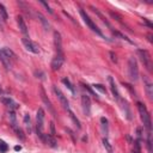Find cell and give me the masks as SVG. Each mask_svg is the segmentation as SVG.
<instances>
[{
    "label": "cell",
    "mask_w": 153,
    "mask_h": 153,
    "mask_svg": "<svg viewBox=\"0 0 153 153\" xmlns=\"http://www.w3.org/2000/svg\"><path fill=\"white\" fill-rule=\"evenodd\" d=\"M136 105H138V110H139V114H140L141 121L143 122L145 128L147 129V132H151L152 122H151V115H149V113H148L147 108H146L142 103H140V102H138V104H136Z\"/></svg>",
    "instance_id": "cell-1"
},
{
    "label": "cell",
    "mask_w": 153,
    "mask_h": 153,
    "mask_svg": "<svg viewBox=\"0 0 153 153\" xmlns=\"http://www.w3.org/2000/svg\"><path fill=\"white\" fill-rule=\"evenodd\" d=\"M128 74L132 82H136L139 78V67L135 57H129L128 60Z\"/></svg>",
    "instance_id": "cell-2"
},
{
    "label": "cell",
    "mask_w": 153,
    "mask_h": 153,
    "mask_svg": "<svg viewBox=\"0 0 153 153\" xmlns=\"http://www.w3.org/2000/svg\"><path fill=\"white\" fill-rule=\"evenodd\" d=\"M79 13H80V16H82V18H83V21L85 22V24L92 30V31H95L97 35H99V36H103V34H102V31L98 29V26L92 22V19L89 17V15L85 12V10H83V9H80L79 10Z\"/></svg>",
    "instance_id": "cell-3"
},
{
    "label": "cell",
    "mask_w": 153,
    "mask_h": 153,
    "mask_svg": "<svg viewBox=\"0 0 153 153\" xmlns=\"http://www.w3.org/2000/svg\"><path fill=\"white\" fill-rule=\"evenodd\" d=\"M43 128H44V110L40 108L36 115V130L40 138L43 135Z\"/></svg>",
    "instance_id": "cell-4"
},
{
    "label": "cell",
    "mask_w": 153,
    "mask_h": 153,
    "mask_svg": "<svg viewBox=\"0 0 153 153\" xmlns=\"http://www.w3.org/2000/svg\"><path fill=\"white\" fill-rule=\"evenodd\" d=\"M22 42H23V44H24V47H25V49H26L28 51H30V53H32V54H40V53H41L40 46H38L36 42L31 41L29 37H23V38H22Z\"/></svg>",
    "instance_id": "cell-5"
},
{
    "label": "cell",
    "mask_w": 153,
    "mask_h": 153,
    "mask_svg": "<svg viewBox=\"0 0 153 153\" xmlns=\"http://www.w3.org/2000/svg\"><path fill=\"white\" fill-rule=\"evenodd\" d=\"M138 55L141 62L143 63V66L147 68V71H152V59H151L149 53L143 49H138Z\"/></svg>",
    "instance_id": "cell-6"
},
{
    "label": "cell",
    "mask_w": 153,
    "mask_h": 153,
    "mask_svg": "<svg viewBox=\"0 0 153 153\" xmlns=\"http://www.w3.org/2000/svg\"><path fill=\"white\" fill-rule=\"evenodd\" d=\"M53 91H54V93L56 95V97H57V99L60 101V103H61V105L63 107V109L68 110V109H69V104H68V101H67L66 96H65V95L61 92V90H60V89H57L56 86H54V88H53Z\"/></svg>",
    "instance_id": "cell-7"
},
{
    "label": "cell",
    "mask_w": 153,
    "mask_h": 153,
    "mask_svg": "<svg viewBox=\"0 0 153 153\" xmlns=\"http://www.w3.org/2000/svg\"><path fill=\"white\" fill-rule=\"evenodd\" d=\"M82 107H83L84 114L86 116H90V114H91V99L88 95L82 96Z\"/></svg>",
    "instance_id": "cell-8"
},
{
    "label": "cell",
    "mask_w": 153,
    "mask_h": 153,
    "mask_svg": "<svg viewBox=\"0 0 153 153\" xmlns=\"http://www.w3.org/2000/svg\"><path fill=\"white\" fill-rule=\"evenodd\" d=\"M63 62H65L63 54H56V56L51 61V69L53 71H59L61 68V66L63 65Z\"/></svg>",
    "instance_id": "cell-9"
},
{
    "label": "cell",
    "mask_w": 153,
    "mask_h": 153,
    "mask_svg": "<svg viewBox=\"0 0 153 153\" xmlns=\"http://www.w3.org/2000/svg\"><path fill=\"white\" fill-rule=\"evenodd\" d=\"M108 83H109V88H110V91H111V93H113V97L118 102L121 98H120V93H118L116 83H115V80H114L113 76H108Z\"/></svg>",
    "instance_id": "cell-10"
},
{
    "label": "cell",
    "mask_w": 153,
    "mask_h": 153,
    "mask_svg": "<svg viewBox=\"0 0 153 153\" xmlns=\"http://www.w3.org/2000/svg\"><path fill=\"white\" fill-rule=\"evenodd\" d=\"M1 102H3V104L4 105H6L10 110H17L18 108H19V104L18 103H16L12 98H10V97H1Z\"/></svg>",
    "instance_id": "cell-11"
},
{
    "label": "cell",
    "mask_w": 153,
    "mask_h": 153,
    "mask_svg": "<svg viewBox=\"0 0 153 153\" xmlns=\"http://www.w3.org/2000/svg\"><path fill=\"white\" fill-rule=\"evenodd\" d=\"M143 86L146 89V93L148 96L149 99L153 98V84L151 83V80L147 78V76H143Z\"/></svg>",
    "instance_id": "cell-12"
},
{
    "label": "cell",
    "mask_w": 153,
    "mask_h": 153,
    "mask_svg": "<svg viewBox=\"0 0 153 153\" xmlns=\"http://www.w3.org/2000/svg\"><path fill=\"white\" fill-rule=\"evenodd\" d=\"M17 23H18V26H19V30L26 37L29 35V30H28V26H26V23L24 21V18L22 16H18L17 17Z\"/></svg>",
    "instance_id": "cell-13"
},
{
    "label": "cell",
    "mask_w": 153,
    "mask_h": 153,
    "mask_svg": "<svg viewBox=\"0 0 153 153\" xmlns=\"http://www.w3.org/2000/svg\"><path fill=\"white\" fill-rule=\"evenodd\" d=\"M54 43H55L56 53L57 54H63L62 53V40H61V35L57 31L54 32Z\"/></svg>",
    "instance_id": "cell-14"
},
{
    "label": "cell",
    "mask_w": 153,
    "mask_h": 153,
    "mask_svg": "<svg viewBox=\"0 0 153 153\" xmlns=\"http://www.w3.org/2000/svg\"><path fill=\"white\" fill-rule=\"evenodd\" d=\"M41 98H42V101L44 102V104L47 105V108H48V110L51 113V115L55 117L56 115H55V110H54V108H53V104H51V102L49 101V98H47V96H46V92H44V90L43 89H41Z\"/></svg>",
    "instance_id": "cell-15"
},
{
    "label": "cell",
    "mask_w": 153,
    "mask_h": 153,
    "mask_svg": "<svg viewBox=\"0 0 153 153\" xmlns=\"http://www.w3.org/2000/svg\"><path fill=\"white\" fill-rule=\"evenodd\" d=\"M41 139L43 140V142H44L46 145H49L50 147H56V146H57V142H56V140L54 139V136H53V135L43 134V135L41 136Z\"/></svg>",
    "instance_id": "cell-16"
},
{
    "label": "cell",
    "mask_w": 153,
    "mask_h": 153,
    "mask_svg": "<svg viewBox=\"0 0 153 153\" xmlns=\"http://www.w3.org/2000/svg\"><path fill=\"white\" fill-rule=\"evenodd\" d=\"M118 103H121L122 104V109H123V111H124V114H126V116H127V118L128 120H132V114H130V110H129V107H128V104H127V102L126 101H123V99H120L118 101Z\"/></svg>",
    "instance_id": "cell-17"
},
{
    "label": "cell",
    "mask_w": 153,
    "mask_h": 153,
    "mask_svg": "<svg viewBox=\"0 0 153 153\" xmlns=\"http://www.w3.org/2000/svg\"><path fill=\"white\" fill-rule=\"evenodd\" d=\"M67 113H68V115H69L71 120L73 121V123L76 126V128H78V129H80V128H82V126H80V121H79L78 118H76V116L73 114V111H72L71 109H68V110H67Z\"/></svg>",
    "instance_id": "cell-18"
},
{
    "label": "cell",
    "mask_w": 153,
    "mask_h": 153,
    "mask_svg": "<svg viewBox=\"0 0 153 153\" xmlns=\"http://www.w3.org/2000/svg\"><path fill=\"white\" fill-rule=\"evenodd\" d=\"M0 61H1L3 63H4V66L6 67V68H10L11 67V61L5 56V54L3 53V50L0 49Z\"/></svg>",
    "instance_id": "cell-19"
},
{
    "label": "cell",
    "mask_w": 153,
    "mask_h": 153,
    "mask_svg": "<svg viewBox=\"0 0 153 153\" xmlns=\"http://www.w3.org/2000/svg\"><path fill=\"white\" fill-rule=\"evenodd\" d=\"M3 53L5 54V56L11 61V60H16V54L10 49V48H3Z\"/></svg>",
    "instance_id": "cell-20"
},
{
    "label": "cell",
    "mask_w": 153,
    "mask_h": 153,
    "mask_svg": "<svg viewBox=\"0 0 153 153\" xmlns=\"http://www.w3.org/2000/svg\"><path fill=\"white\" fill-rule=\"evenodd\" d=\"M37 17H38V19H40V22L42 23V25H43V28H44V30H49V28H50V25H49V23H48V21L46 19V17L42 15V13H37Z\"/></svg>",
    "instance_id": "cell-21"
},
{
    "label": "cell",
    "mask_w": 153,
    "mask_h": 153,
    "mask_svg": "<svg viewBox=\"0 0 153 153\" xmlns=\"http://www.w3.org/2000/svg\"><path fill=\"white\" fill-rule=\"evenodd\" d=\"M9 118H10L11 127H12V128L17 127V118H16V114H15L13 110H10V111H9Z\"/></svg>",
    "instance_id": "cell-22"
},
{
    "label": "cell",
    "mask_w": 153,
    "mask_h": 153,
    "mask_svg": "<svg viewBox=\"0 0 153 153\" xmlns=\"http://www.w3.org/2000/svg\"><path fill=\"white\" fill-rule=\"evenodd\" d=\"M0 17L3 18V21L4 22H6L7 19H9V15H7V10H6V7L0 3Z\"/></svg>",
    "instance_id": "cell-23"
},
{
    "label": "cell",
    "mask_w": 153,
    "mask_h": 153,
    "mask_svg": "<svg viewBox=\"0 0 153 153\" xmlns=\"http://www.w3.org/2000/svg\"><path fill=\"white\" fill-rule=\"evenodd\" d=\"M103 146L105 147V149H107V152H108V153H114L113 146H111V143L109 142V140H108L107 138H104V139H103Z\"/></svg>",
    "instance_id": "cell-24"
},
{
    "label": "cell",
    "mask_w": 153,
    "mask_h": 153,
    "mask_svg": "<svg viewBox=\"0 0 153 153\" xmlns=\"http://www.w3.org/2000/svg\"><path fill=\"white\" fill-rule=\"evenodd\" d=\"M62 83L67 86V89H68L73 95L75 93V90H74V88H73V85L71 84V82H69V79H68V78H63V79H62Z\"/></svg>",
    "instance_id": "cell-25"
},
{
    "label": "cell",
    "mask_w": 153,
    "mask_h": 153,
    "mask_svg": "<svg viewBox=\"0 0 153 153\" xmlns=\"http://www.w3.org/2000/svg\"><path fill=\"white\" fill-rule=\"evenodd\" d=\"M24 124H25L26 129H28L29 133H30V132H31V120H30V115H29V114H26V115L24 116Z\"/></svg>",
    "instance_id": "cell-26"
},
{
    "label": "cell",
    "mask_w": 153,
    "mask_h": 153,
    "mask_svg": "<svg viewBox=\"0 0 153 153\" xmlns=\"http://www.w3.org/2000/svg\"><path fill=\"white\" fill-rule=\"evenodd\" d=\"M147 148H148V152L151 153L152 152V134H151V132H147Z\"/></svg>",
    "instance_id": "cell-27"
},
{
    "label": "cell",
    "mask_w": 153,
    "mask_h": 153,
    "mask_svg": "<svg viewBox=\"0 0 153 153\" xmlns=\"http://www.w3.org/2000/svg\"><path fill=\"white\" fill-rule=\"evenodd\" d=\"M7 149H9L7 143H6L4 140L0 139V152H1V153H5V152H7Z\"/></svg>",
    "instance_id": "cell-28"
},
{
    "label": "cell",
    "mask_w": 153,
    "mask_h": 153,
    "mask_svg": "<svg viewBox=\"0 0 153 153\" xmlns=\"http://www.w3.org/2000/svg\"><path fill=\"white\" fill-rule=\"evenodd\" d=\"M83 88H84L85 90H88V91H89V93H90L91 96H93L95 98H98V96H97V95L93 92V90L90 88V85H88V84H83Z\"/></svg>",
    "instance_id": "cell-29"
},
{
    "label": "cell",
    "mask_w": 153,
    "mask_h": 153,
    "mask_svg": "<svg viewBox=\"0 0 153 153\" xmlns=\"http://www.w3.org/2000/svg\"><path fill=\"white\" fill-rule=\"evenodd\" d=\"M93 88H95L96 90H99L102 93H107V89H105L102 84H95V85H93Z\"/></svg>",
    "instance_id": "cell-30"
},
{
    "label": "cell",
    "mask_w": 153,
    "mask_h": 153,
    "mask_svg": "<svg viewBox=\"0 0 153 153\" xmlns=\"http://www.w3.org/2000/svg\"><path fill=\"white\" fill-rule=\"evenodd\" d=\"M133 153H141V148H140V142H139V140H138V141L135 142V145H134Z\"/></svg>",
    "instance_id": "cell-31"
},
{
    "label": "cell",
    "mask_w": 153,
    "mask_h": 153,
    "mask_svg": "<svg viewBox=\"0 0 153 153\" xmlns=\"http://www.w3.org/2000/svg\"><path fill=\"white\" fill-rule=\"evenodd\" d=\"M101 122H102L103 128H105V133H108V120L105 117H102L101 118Z\"/></svg>",
    "instance_id": "cell-32"
},
{
    "label": "cell",
    "mask_w": 153,
    "mask_h": 153,
    "mask_svg": "<svg viewBox=\"0 0 153 153\" xmlns=\"http://www.w3.org/2000/svg\"><path fill=\"white\" fill-rule=\"evenodd\" d=\"M41 4H42V5H43V6L46 7V9H47V11H48L49 13H53V10L50 9V6H49V5L47 4V3H44V1H41Z\"/></svg>",
    "instance_id": "cell-33"
},
{
    "label": "cell",
    "mask_w": 153,
    "mask_h": 153,
    "mask_svg": "<svg viewBox=\"0 0 153 153\" xmlns=\"http://www.w3.org/2000/svg\"><path fill=\"white\" fill-rule=\"evenodd\" d=\"M50 130H51V135L54 136L55 135V126H54V122L50 123Z\"/></svg>",
    "instance_id": "cell-34"
},
{
    "label": "cell",
    "mask_w": 153,
    "mask_h": 153,
    "mask_svg": "<svg viewBox=\"0 0 153 153\" xmlns=\"http://www.w3.org/2000/svg\"><path fill=\"white\" fill-rule=\"evenodd\" d=\"M110 56H111V61H113V62H117V59H116V55H115V54H114L113 51L110 53Z\"/></svg>",
    "instance_id": "cell-35"
},
{
    "label": "cell",
    "mask_w": 153,
    "mask_h": 153,
    "mask_svg": "<svg viewBox=\"0 0 153 153\" xmlns=\"http://www.w3.org/2000/svg\"><path fill=\"white\" fill-rule=\"evenodd\" d=\"M15 149H16V151H21V149H22V147H21V146H16V147H15Z\"/></svg>",
    "instance_id": "cell-36"
},
{
    "label": "cell",
    "mask_w": 153,
    "mask_h": 153,
    "mask_svg": "<svg viewBox=\"0 0 153 153\" xmlns=\"http://www.w3.org/2000/svg\"><path fill=\"white\" fill-rule=\"evenodd\" d=\"M3 93V90H1V88H0V95H1Z\"/></svg>",
    "instance_id": "cell-37"
}]
</instances>
